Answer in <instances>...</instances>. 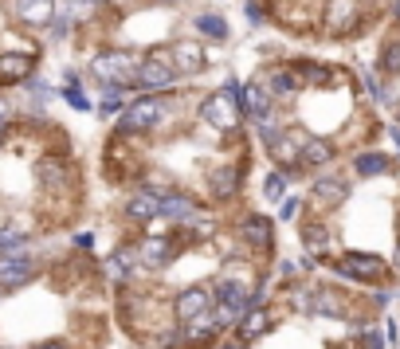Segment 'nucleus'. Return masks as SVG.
<instances>
[{"label":"nucleus","mask_w":400,"mask_h":349,"mask_svg":"<svg viewBox=\"0 0 400 349\" xmlns=\"http://www.w3.org/2000/svg\"><path fill=\"white\" fill-rule=\"evenodd\" d=\"M137 71V59L130 52H103V55H94L91 59V75L94 79H103L106 86H122V79H134Z\"/></svg>","instance_id":"1"},{"label":"nucleus","mask_w":400,"mask_h":349,"mask_svg":"<svg viewBox=\"0 0 400 349\" xmlns=\"http://www.w3.org/2000/svg\"><path fill=\"white\" fill-rule=\"evenodd\" d=\"M161 110H165L161 98H142V103L126 106L122 118H118V137L122 134H145V130H154L157 122H161Z\"/></svg>","instance_id":"2"},{"label":"nucleus","mask_w":400,"mask_h":349,"mask_svg":"<svg viewBox=\"0 0 400 349\" xmlns=\"http://www.w3.org/2000/svg\"><path fill=\"white\" fill-rule=\"evenodd\" d=\"M200 118H205L208 126L224 130V134H236V126H239V106L232 103V98H224V94H208L205 106H200Z\"/></svg>","instance_id":"3"},{"label":"nucleus","mask_w":400,"mask_h":349,"mask_svg":"<svg viewBox=\"0 0 400 349\" xmlns=\"http://www.w3.org/2000/svg\"><path fill=\"white\" fill-rule=\"evenodd\" d=\"M173 79H177V71L169 67V59H165V55H154V59H145L142 67L134 71V79H130V83L145 86V91H161V86H169Z\"/></svg>","instance_id":"4"},{"label":"nucleus","mask_w":400,"mask_h":349,"mask_svg":"<svg viewBox=\"0 0 400 349\" xmlns=\"http://www.w3.org/2000/svg\"><path fill=\"white\" fill-rule=\"evenodd\" d=\"M338 267V275H345V279H361V282H373V279H381L384 275V263L377 256H345L341 263H333Z\"/></svg>","instance_id":"5"},{"label":"nucleus","mask_w":400,"mask_h":349,"mask_svg":"<svg viewBox=\"0 0 400 349\" xmlns=\"http://www.w3.org/2000/svg\"><path fill=\"white\" fill-rule=\"evenodd\" d=\"M16 20L28 28H47L55 20V0H16Z\"/></svg>","instance_id":"6"},{"label":"nucleus","mask_w":400,"mask_h":349,"mask_svg":"<svg viewBox=\"0 0 400 349\" xmlns=\"http://www.w3.org/2000/svg\"><path fill=\"white\" fill-rule=\"evenodd\" d=\"M239 110H247V118H256V122L271 118V94H267V86L247 83L244 91H239Z\"/></svg>","instance_id":"7"},{"label":"nucleus","mask_w":400,"mask_h":349,"mask_svg":"<svg viewBox=\"0 0 400 349\" xmlns=\"http://www.w3.org/2000/svg\"><path fill=\"white\" fill-rule=\"evenodd\" d=\"M173 256H177V244H173L169 236H149L137 247V259H142L145 267H165Z\"/></svg>","instance_id":"8"},{"label":"nucleus","mask_w":400,"mask_h":349,"mask_svg":"<svg viewBox=\"0 0 400 349\" xmlns=\"http://www.w3.org/2000/svg\"><path fill=\"white\" fill-rule=\"evenodd\" d=\"M24 279H32V259L20 251L0 256V287H20Z\"/></svg>","instance_id":"9"},{"label":"nucleus","mask_w":400,"mask_h":349,"mask_svg":"<svg viewBox=\"0 0 400 349\" xmlns=\"http://www.w3.org/2000/svg\"><path fill=\"white\" fill-rule=\"evenodd\" d=\"M208 290L205 287H188V290H181L177 294V318L181 322H193V318H200V314H208Z\"/></svg>","instance_id":"10"},{"label":"nucleus","mask_w":400,"mask_h":349,"mask_svg":"<svg viewBox=\"0 0 400 349\" xmlns=\"http://www.w3.org/2000/svg\"><path fill=\"white\" fill-rule=\"evenodd\" d=\"M353 24H358V4L353 0H333L330 12H326V28L333 35H345V32H353Z\"/></svg>","instance_id":"11"},{"label":"nucleus","mask_w":400,"mask_h":349,"mask_svg":"<svg viewBox=\"0 0 400 349\" xmlns=\"http://www.w3.org/2000/svg\"><path fill=\"white\" fill-rule=\"evenodd\" d=\"M267 330H271V310H263V307L244 310V318H239V338L256 341V338H263Z\"/></svg>","instance_id":"12"},{"label":"nucleus","mask_w":400,"mask_h":349,"mask_svg":"<svg viewBox=\"0 0 400 349\" xmlns=\"http://www.w3.org/2000/svg\"><path fill=\"white\" fill-rule=\"evenodd\" d=\"M302 145H307V134H282L279 142H271V157L282 161V165H298Z\"/></svg>","instance_id":"13"},{"label":"nucleus","mask_w":400,"mask_h":349,"mask_svg":"<svg viewBox=\"0 0 400 349\" xmlns=\"http://www.w3.org/2000/svg\"><path fill=\"white\" fill-rule=\"evenodd\" d=\"M173 59H177V71L181 75H196V71H205V52H200V43H177L173 47Z\"/></svg>","instance_id":"14"},{"label":"nucleus","mask_w":400,"mask_h":349,"mask_svg":"<svg viewBox=\"0 0 400 349\" xmlns=\"http://www.w3.org/2000/svg\"><path fill=\"white\" fill-rule=\"evenodd\" d=\"M239 188V169L236 165H220V169H212V196L216 200H232Z\"/></svg>","instance_id":"15"},{"label":"nucleus","mask_w":400,"mask_h":349,"mask_svg":"<svg viewBox=\"0 0 400 349\" xmlns=\"http://www.w3.org/2000/svg\"><path fill=\"white\" fill-rule=\"evenodd\" d=\"M32 79V59L28 55H0V83H20Z\"/></svg>","instance_id":"16"},{"label":"nucleus","mask_w":400,"mask_h":349,"mask_svg":"<svg viewBox=\"0 0 400 349\" xmlns=\"http://www.w3.org/2000/svg\"><path fill=\"white\" fill-rule=\"evenodd\" d=\"M126 216L130 220H154V216H161V196H134V200H126Z\"/></svg>","instance_id":"17"},{"label":"nucleus","mask_w":400,"mask_h":349,"mask_svg":"<svg viewBox=\"0 0 400 349\" xmlns=\"http://www.w3.org/2000/svg\"><path fill=\"white\" fill-rule=\"evenodd\" d=\"M345 181L341 177H322V181H314V200H322V205H341L345 200Z\"/></svg>","instance_id":"18"},{"label":"nucleus","mask_w":400,"mask_h":349,"mask_svg":"<svg viewBox=\"0 0 400 349\" xmlns=\"http://www.w3.org/2000/svg\"><path fill=\"white\" fill-rule=\"evenodd\" d=\"M333 157V145L322 142V137H307V145H302V157H298V165H326Z\"/></svg>","instance_id":"19"},{"label":"nucleus","mask_w":400,"mask_h":349,"mask_svg":"<svg viewBox=\"0 0 400 349\" xmlns=\"http://www.w3.org/2000/svg\"><path fill=\"white\" fill-rule=\"evenodd\" d=\"M302 310H314V314H341V302L333 290H314L310 298H298Z\"/></svg>","instance_id":"20"},{"label":"nucleus","mask_w":400,"mask_h":349,"mask_svg":"<svg viewBox=\"0 0 400 349\" xmlns=\"http://www.w3.org/2000/svg\"><path fill=\"white\" fill-rule=\"evenodd\" d=\"M161 216H169V220H196V208L188 196H161Z\"/></svg>","instance_id":"21"},{"label":"nucleus","mask_w":400,"mask_h":349,"mask_svg":"<svg viewBox=\"0 0 400 349\" xmlns=\"http://www.w3.org/2000/svg\"><path fill=\"white\" fill-rule=\"evenodd\" d=\"M244 236L251 239L256 247H271V220H263V216H247Z\"/></svg>","instance_id":"22"},{"label":"nucleus","mask_w":400,"mask_h":349,"mask_svg":"<svg viewBox=\"0 0 400 349\" xmlns=\"http://www.w3.org/2000/svg\"><path fill=\"white\" fill-rule=\"evenodd\" d=\"M196 28H200V32L205 35H216V40H224V35H228V24H224V16L220 12H200V16H196Z\"/></svg>","instance_id":"23"},{"label":"nucleus","mask_w":400,"mask_h":349,"mask_svg":"<svg viewBox=\"0 0 400 349\" xmlns=\"http://www.w3.org/2000/svg\"><path fill=\"white\" fill-rule=\"evenodd\" d=\"M220 326H216V318L212 314H200V318H193V326L185 330V341H200V338H208V333H216Z\"/></svg>","instance_id":"24"},{"label":"nucleus","mask_w":400,"mask_h":349,"mask_svg":"<svg viewBox=\"0 0 400 349\" xmlns=\"http://www.w3.org/2000/svg\"><path fill=\"white\" fill-rule=\"evenodd\" d=\"M353 169L365 173V177H373V173H384V169H389V157H384V154H361L358 161H353Z\"/></svg>","instance_id":"25"},{"label":"nucleus","mask_w":400,"mask_h":349,"mask_svg":"<svg viewBox=\"0 0 400 349\" xmlns=\"http://www.w3.org/2000/svg\"><path fill=\"white\" fill-rule=\"evenodd\" d=\"M302 244H307L310 251H326L330 236H326V228H322V224H307V228H302Z\"/></svg>","instance_id":"26"},{"label":"nucleus","mask_w":400,"mask_h":349,"mask_svg":"<svg viewBox=\"0 0 400 349\" xmlns=\"http://www.w3.org/2000/svg\"><path fill=\"white\" fill-rule=\"evenodd\" d=\"M381 67L389 71V75H400V40H389L381 52Z\"/></svg>","instance_id":"27"},{"label":"nucleus","mask_w":400,"mask_h":349,"mask_svg":"<svg viewBox=\"0 0 400 349\" xmlns=\"http://www.w3.org/2000/svg\"><path fill=\"white\" fill-rule=\"evenodd\" d=\"M267 94H295V79H290V71H275Z\"/></svg>","instance_id":"28"},{"label":"nucleus","mask_w":400,"mask_h":349,"mask_svg":"<svg viewBox=\"0 0 400 349\" xmlns=\"http://www.w3.org/2000/svg\"><path fill=\"white\" fill-rule=\"evenodd\" d=\"M263 193H267V200H279V196L287 193V173H271V177L263 181Z\"/></svg>","instance_id":"29"},{"label":"nucleus","mask_w":400,"mask_h":349,"mask_svg":"<svg viewBox=\"0 0 400 349\" xmlns=\"http://www.w3.org/2000/svg\"><path fill=\"white\" fill-rule=\"evenodd\" d=\"M24 236H28V231H20V228H0V251L8 256L12 247H20V244H24Z\"/></svg>","instance_id":"30"},{"label":"nucleus","mask_w":400,"mask_h":349,"mask_svg":"<svg viewBox=\"0 0 400 349\" xmlns=\"http://www.w3.org/2000/svg\"><path fill=\"white\" fill-rule=\"evenodd\" d=\"M63 177V165L55 161V157H47V161H40V181L43 185H55V181Z\"/></svg>","instance_id":"31"},{"label":"nucleus","mask_w":400,"mask_h":349,"mask_svg":"<svg viewBox=\"0 0 400 349\" xmlns=\"http://www.w3.org/2000/svg\"><path fill=\"white\" fill-rule=\"evenodd\" d=\"M63 98H67V103L75 106V110H91V98H86V94L79 91V86H75V75H71V86H67V91H63Z\"/></svg>","instance_id":"32"},{"label":"nucleus","mask_w":400,"mask_h":349,"mask_svg":"<svg viewBox=\"0 0 400 349\" xmlns=\"http://www.w3.org/2000/svg\"><path fill=\"white\" fill-rule=\"evenodd\" d=\"M365 349H384V338L381 333H365Z\"/></svg>","instance_id":"33"},{"label":"nucleus","mask_w":400,"mask_h":349,"mask_svg":"<svg viewBox=\"0 0 400 349\" xmlns=\"http://www.w3.org/2000/svg\"><path fill=\"white\" fill-rule=\"evenodd\" d=\"M295 212H298V200H287V205H282V212H279V216H282V220H290V216H295Z\"/></svg>","instance_id":"34"},{"label":"nucleus","mask_w":400,"mask_h":349,"mask_svg":"<svg viewBox=\"0 0 400 349\" xmlns=\"http://www.w3.org/2000/svg\"><path fill=\"white\" fill-rule=\"evenodd\" d=\"M94 0H75V4H71V8H75V16H86V8H91Z\"/></svg>","instance_id":"35"},{"label":"nucleus","mask_w":400,"mask_h":349,"mask_svg":"<svg viewBox=\"0 0 400 349\" xmlns=\"http://www.w3.org/2000/svg\"><path fill=\"white\" fill-rule=\"evenodd\" d=\"M247 20H251V24H259V20H263V12H259L256 4H247Z\"/></svg>","instance_id":"36"},{"label":"nucleus","mask_w":400,"mask_h":349,"mask_svg":"<svg viewBox=\"0 0 400 349\" xmlns=\"http://www.w3.org/2000/svg\"><path fill=\"white\" fill-rule=\"evenodd\" d=\"M8 118V106H4V98H0V122Z\"/></svg>","instance_id":"37"},{"label":"nucleus","mask_w":400,"mask_h":349,"mask_svg":"<svg viewBox=\"0 0 400 349\" xmlns=\"http://www.w3.org/2000/svg\"><path fill=\"white\" fill-rule=\"evenodd\" d=\"M40 349H63V345H55V341H47V345H40Z\"/></svg>","instance_id":"38"},{"label":"nucleus","mask_w":400,"mask_h":349,"mask_svg":"<svg viewBox=\"0 0 400 349\" xmlns=\"http://www.w3.org/2000/svg\"><path fill=\"white\" fill-rule=\"evenodd\" d=\"M392 137H396V149H400V130H392Z\"/></svg>","instance_id":"39"},{"label":"nucleus","mask_w":400,"mask_h":349,"mask_svg":"<svg viewBox=\"0 0 400 349\" xmlns=\"http://www.w3.org/2000/svg\"><path fill=\"white\" fill-rule=\"evenodd\" d=\"M224 349H244V345H224Z\"/></svg>","instance_id":"40"},{"label":"nucleus","mask_w":400,"mask_h":349,"mask_svg":"<svg viewBox=\"0 0 400 349\" xmlns=\"http://www.w3.org/2000/svg\"><path fill=\"white\" fill-rule=\"evenodd\" d=\"M396 267H400V247H396Z\"/></svg>","instance_id":"41"},{"label":"nucleus","mask_w":400,"mask_h":349,"mask_svg":"<svg viewBox=\"0 0 400 349\" xmlns=\"http://www.w3.org/2000/svg\"><path fill=\"white\" fill-rule=\"evenodd\" d=\"M161 4H177V0H161Z\"/></svg>","instance_id":"42"},{"label":"nucleus","mask_w":400,"mask_h":349,"mask_svg":"<svg viewBox=\"0 0 400 349\" xmlns=\"http://www.w3.org/2000/svg\"><path fill=\"white\" fill-rule=\"evenodd\" d=\"M396 16H400V0H396Z\"/></svg>","instance_id":"43"}]
</instances>
